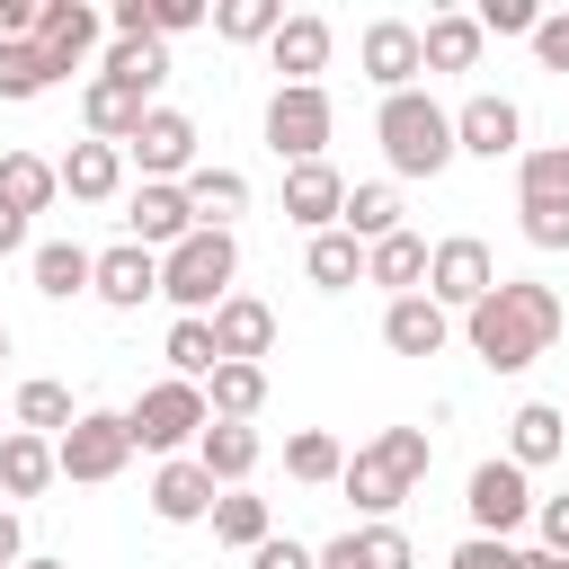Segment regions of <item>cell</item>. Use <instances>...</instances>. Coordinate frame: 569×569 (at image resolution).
I'll return each mask as SVG.
<instances>
[{"label":"cell","mask_w":569,"mask_h":569,"mask_svg":"<svg viewBox=\"0 0 569 569\" xmlns=\"http://www.w3.org/2000/svg\"><path fill=\"white\" fill-rule=\"evenodd\" d=\"M560 329H569V302H560L551 284H533V276H498L489 302L462 311V347H471L489 373H525V365H542V356L560 347Z\"/></svg>","instance_id":"obj_1"},{"label":"cell","mask_w":569,"mask_h":569,"mask_svg":"<svg viewBox=\"0 0 569 569\" xmlns=\"http://www.w3.org/2000/svg\"><path fill=\"white\" fill-rule=\"evenodd\" d=\"M427 462H436V436L427 427H382L373 445H356L347 453V498H356V516L365 525H391V507L400 498H418V480H427Z\"/></svg>","instance_id":"obj_2"},{"label":"cell","mask_w":569,"mask_h":569,"mask_svg":"<svg viewBox=\"0 0 569 569\" xmlns=\"http://www.w3.org/2000/svg\"><path fill=\"white\" fill-rule=\"evenodd\" d=\"M373 142H382V160H391V178H445L462 151H453V107H436L427 89H400V98H382V116H373Z\"/></svg>","instance_id":"obj_3"},{"label":"cell","mask_w":569,"mask_h":569,"mask_svg":"<svg viewBox=\"0 0 569 569\" xmlns=\"http://www.w3.org/2000/svg\"><path fill=\"white\" fill-rule=\"evenodd\" d=\"M231 276H240V240L231 231H187L160 258V302H178V320H213L231 302Z\"/></svg>","instance_id":"obj_4"},{"label":"cell","mask_w":569,"mask_h":569,"mask_svg":"<svg viewBox=\"0 0 569 569\" xmlns=\"http://www.w3.org/2000/svg\"><path fill=\"white\" fill-rule=\"evenodd\" d=\"M124 427H133V445L142 453H160V462H178V453H196V436L213 427V400H204V382H151L133 409H124Z\"/></svg>","instance_id":"obj_5"},{"label":"cell","mask_w":569,"mask_h":569,"mask_svg":"<svg viewBox=\"0 0 569 569\" xmlns=\"http://www.w3.org/2000/svg\"><path fill=\"white\" fill-rule=\"evenodd\" d=\"M329 133H338L329 89H320V80H311V89H284V80H276V98H267V151H276L284 169H302V160L329 151Z\"/></svg>","instance_id":"obj_6"},{"label":"cell","mask_w":569,"mask_h":569,"mask_svg":"<svg viewBox=\"0 0 569 569\" xmlns=\"http://www.w3.org/2000/svg\"><path fill=\"white\" fill-rule=\"evenodd\" d=\"M462 507H471V533H489V542H516L525 525H533V471H516L507 453H489L480 471H471V489H462Z\"/></svg>","instance_id":"obj_7"},{"label":"cell","mask_w":569,"mask_h":569,"mask_svg":"<svg viewBox=\"0 0 569 569\" xmlns=\"http://www.w3.org/2000/svg\"><path fill=\"white\" fill-rule=\"evenodd\" d=\"M53 462H62V480H116L124 462H133V427H124V409H80V427L53 445Z\"/></svg>","instance_id":"obj_8"},{"label":"cell","mask_w":569,"mask_h":569,"mask_svg":"<svg viewBox=\"0 0 569 569\" xmlns=\"http://www.w3.org/2000/svg\"><path fill=\"white\" fill-rule=\"evenodd\" d=\"M489 284H498V258H489V240H471V231H453V240H436V258H427V293L462 320V311H480L489 302Z\"/></svg>","instance_id":"obj_9"},{"label":"cell","mask_w":569,"mask_h":569,"mask_svg":"<svg viewBox=\"0 0 569 569\" xmlns=\"http://www.w3.org/2000/svg\"><path fill=\"white\" fill-rule=\"evenodd\" d=\"M124 160H142V187H187V169H196V116L151 107L142 133L124 142Z\"/></svg>","instance_id":"obj_10"},{"label":"cell","mask_w":569,"mask_h":569,"mask_svg":"<svg viewBox=\"0 0 569 569\" xmlns=\"http://www.w3.org/2000/svg\"><path fill=\"white\" fill-rule=\"evenodd\" d=\"M453 151H471V160H525V116H516V98H498V89L462 98V107H453Z\"/></svg>","instance_id":"obj_11"},{"label":"cell","mask_w":569,"mask_h":569,"mask_svg":"<svg viewBox=\"0 0 569 569\" xmlns=\"http://www.w3.org/2000/svg\"><path fill=\"white\" fill-rule=\"evenodd\" d=\"M356 62H365V80H373L382 98H400V89H418L427 44H418V27H409V18H373V27H365V44H356Z\"/></svg>","instance_id":"obj_12"},{"label":"cell","mask_w":569,"mask_h":569,"mask_svg":"<svg viewBox=\"0 0 569 569\" xmlns=\"http://www.w3.org/2000/svg\"><path fill=\"white\" fill-rule=\"evenodd\" d=\"M98 36H107V18H98L89 0H44V9H36V44H44L53 80H71V71L98 53Z\"/></svg>","instance_id":"obj_13"},{"label":"cell","mask_w":569,"mask_h":569,"mask_svg":"<svg viewBox=\"0 0 569 569\" xmlns=\"http://www.w3.org/2000/svg\"><path fill=\"white\" fill-rule=\"evenodd\" d=\"M187 231H196V204H187V187H133V196H124V240H142L151 258H169Z\"/></svg>","instance_id":"obj_14"},{"label":"cell","mask_w":569,"mask_h":569,"mask_svg":"<svg viewBox=\"0 0 569 569\" xmlns=\"http://www.w3.org/2000/svg\"><path fill=\"white\" fill-rule=\"evenodd\" d=\"M338 213H347V178L329 169V160H302V169H284V222L293 231H338Z\"/></svg>","instance_id":"obj_15"},{"label":"cell","mask_w":569,"mask_h":569,"mask_svg":"<svg viewBox=\"0 0 569 569\" xmlns=\"http://www.w3.org/2000/svg\"><path fill=\"white\" fill-rule=\"evenodd\" d=\"M151 107H160V98L124 89V80H107V71H98V80L80 89V124H89V142H116V151H124L133 133H142V116H151Z\"/></svg>","instance_id":"obj_16"},{"label":"cell","mask_w":569,"mask_h":569,"mask_svg":"<svg viewBox=\"0 0 569 569\" xmlns=\"http://www.w3.org/2000/svg\"><path fill=\"white\" fill-rule=\"evenodd\" d=\"M107 311H142L151 293H160V258L142 249V240H116V249H98V284H89Z\"/></svg>","instance_id":"obj_17"},{"label":"cell","mask_w":569,"mask_h":569,"mask_svg":"<svg viewBox=\"0 0 569 569\" xmlns=\"http://www.w3.org/2000/svg\"><path fill=\"white\" fill-rule=\"evenodd\" d=\"M445 338H453V311H445L436 293L382 302V347H391V356H445Z\"/></svg>","instance_id":"obj_18"},{"label":"cell","mask_w":569,"mask_h":569,"mask_svg":"<svg viewBox=\"0 0 569 569\" xmlns=\"http://www.w3.org/2000/svg\"><path fill=\"white\" fill-rule=\"evenodd\" d=\"M213 498H222V489H213V471H204L196 453H178V462L151 471V516H160V525H204Z\"/></svg>","instance_id":"obj_19"},{"label":"cell","mask_w":569,"mask_h":569,"mask_svg":"<svg viewBox=\"0 0 569 569\" xmlns=\"http://www.w3.org/2000/svg\"><path fill=\"white\" fill-rule=\"evenodd\" d=\"M569 453V409L560 400H525L516 418H507V462L516 471H542V462H560Z\"/></svg>","instance_id":"obj_20"},{"label":"cell","mask_w":569,"mask_h":569,"mask_svg":"<svg viewBox=\"0 0 569 569\" xmlns=\"http://www.w3.org/2000/svg\"><path fill=\"white\" fill-rule=\"evenodd\" d=\"M320 569H418V551L400 525H347L320 542Z\"/></svg>","instance_id":"obj_21"},{"label":"cell","mask_w":569,"mask_h":569,"mask_svg":"<svg viewBox=\"0 0 569 569\" xmlns=\"http://www.w3.org/2000/svg\"><path fill=\"white\" fill-rule=\"evenodd\" d=\"M267 62L284 71V89H311V80L329 71V18H311V9H302V18H284V27H276V44H267Z\"/></svg>","instance_id":"obj_22"},{"label":"cell","mask_w":569,"mask_h":569,"mask_svg":"<svg viewBox=\"0 0 569 569\" xmlns=\"http://www.w3.org/2000/svg\"><path fill=\"white\" fill-rule=\"evenodd\" d=\"M213 347H222V365H258V356L276 347V311H267L258 293H231V302L213 311Z\"/></svg>","instance_id":"obj_23"},{"label":"cell","mask_w":569,"mask_h":569,"mask_svg":"<svg viewBox=\"0 0 569 569\" xmlns=\"http://www.w3.org/2000/svg\"><path fill=\"white\" fill-rule=\"evenodd\" d=\"M53 169H62V196H71V204H107V196L124 187V151H116V142H71Z\"/></svg>","instance_id":"obj_24"},{"label":"cell","mask_w":569,"mask_h":569,"mask_svg":"<svg viewBox=\"0 0 569 569\" xmlns=\"http://www.w3.org/2000/svg\"><path fill=\"white\" fill-rule=\"evenodd\" d=\"M427 258H436V249H427L418 231H391V240L365 249V284H382L391 302H400V293H427Z\"/></svg>","instance_id":"obj_25"},{"label":"cell","mask_w":569,"mask_h":569,"mask_svg":"<svg viewBox=\"0 0 569 569\" xmlns=\"http://www.w3.org/2000/svg\"><path fill=\"white\" fill-rule=\"evenodd\" d=\"M187 204H196V231H231L240 213H249V178L240 169H187Z\"/></svg>","instance_id":"obj_26"},{"label":"cell","mask_w":569,"mask_h":569,"mask_svg":"<svg viewBox=\"0 0 569 569\" xmlns=\"http://www.w3.org/2000/svg\"><path fill=\"white\" fill-rule=\"evenodd\" d=\"M27 276H36V293H44V302H71V293H89V284H98V258H89L80 240H36Z\"/></svg>","instance_id":"obj_27"},{"label":"cell","mask_w":569,"mask_h":569,"mask_svg":"<svg viewBox=\"0 0 569 569\" xmlns=\"http://www.w3.org/2000/svg\"><path fill=\"white\" fill-rule=\"evenodd\" d=\"M258 453H267V445H258V427H231V418H213V427L196 436V462L213 471V489H240V480L258 471Z\"/></svg>","instance_id":"obj_28"},{"label":"cell","mask_w":569,"mask_h":569,"mask_svg":"<svg viewBox=\"0 0 569 569\" xmlns=\"http://www.w3.org/2000/svg\"><path fill=\"white\" fill-rule=\"evenodd\" d=\"M53 480H62L53 445H44V436H27V427H9V436H0V489H9V498H44Z\"/></svg>","instance_id":"obj_29"},{"label":"cell","mask_w":569,"mask_h":569,"mask_svg":"<svg viewBox=\"0 0 569 569\" xmlns=\"http://www.w3.org/2000/svg\"><path fill=\"white\" fill-rule=\"evenodd\" d=\"M418 44H427V71H471L489 36H480V18H471V9H445V18H427V27H418Z\"/></svg>","instance_id":"obj_30"},{"label":"cell","mask_w":569,"mask_h":569,"mask_svg":"<svg viewBox=\"0 0 569 569\" xmlns=\"http://www.w3.org/2000/svg\"><path fill=\"white\" fill-rule=\"evenodd\" d=\"M338 231H356L365 249H373V240H391V231H400V187H391V178H365V187H347V213H338Z\"/></svg>","instance_id":"obj_31"},{"label":"cell","mask_w":569,"mask_h":569,"mask_svg":"<svg viewBox=\"0 0 569 569\" xmlns=\"http://www.w3.org/2000/svg\"><path fill=\"white\" fill-rule=\"evenodd\" d=\"M302 276H311L320 293H347V284H365V240H356V231H320V240L302 249Z\"/></svg>","instance_id":"obj_32"},{"label":"cell","mask_w":569,"mask_h":569,"mask_svg":"<svg viewBox=\"0 0 569 569\" xmlns=\"http://www.w3.org/2000/svg\"><path fill=\"white\" fill-rule=\"evenodd\" d=\"M0 196L36 222V213L62 196V169H53V160H36V151H0Z\"/></svg>","instance_id":"obj_33"},{"label":"cell","mask_w":569,"mask_h":569,"mask_svg":"<svg viewBox=\"0 0 569 569\" xmlns=\"http://www.w3.org/2000/svg\"><path fill=\"white\" fill-rule=\"evenodd\" d=\"M98 71H107V80H124V89H142V98H151V89H160V80H169V44H160V36H116V44H107V62H98Z\"/></svg>","instance_id":"obj_34"},{"label":"cell","mask_w":569,"mask_h":569,"mask_svg":"<svg viewBox=\"0 0 569 569\" xmlns=\"http://www.w3.org/2000/svg\"><path fill=\"white\" fill-rule=\"evenodd\" d=\"M18 427H27V436H44V445H62V436L80 427V409H71V391H62V382H44V373H36V382H18Z\"/></svg>","instance_id":"obj_35"},{"label":"cell","mask_w":569,"mask_h":569,"mask_svg":"<svg viewBox=\"0 0 569 569\" xmlns=\"http://www.w3.org/2000/svg\"><path fill=\"white\" fill-rule=\"evenodd\" d=\"M284 471L302 489H329V480H347V445L329 427H302V436H284Z\"/></svg>","instance_id":"obj_36"},{"label":"cell","mask_w":569,"mask_h":569,"mask_svg":"<svg viewBox=\"0 0 569 569\" xmlns=\"http://www.w3.org/2000/svg\"><path fill=\"white\" fill-rule=\"evenodd\" d=\"M160 356H169V373H178V382H213V373H222L213 320H169V347H160Z\"/></svg>","instance_id":"obj_37"},{"label":"cell","mask_w":569,"mask_h":569,"mask_svg":"<svg viewBox=\"0 0 569 569\" xmlns=\"http://www.w3.org/2000/svg\"><path fill=\"white\" fill-rule=\"evenodd\" d=\"M204 400H213V418H231V427H249V418L267 409V365H222V373L204 382Z\"/></svg>","instance_id":"obj_38"},{"label":"cell","mask_w":569,"mask_h":569,"mask_svg":"<svg viewBox=\"0 0 569 569\" xmlns=\"http://www.w3.org/2000/svg\"><path fill=\"white\" fill-rule=\"evenodd\" d=\"M267 533H276L267 498H249V489H222V498H213V542H231V551H258Z\"/></svg>","instance_id":"obj_39"},{"label":"cell","mask_w":569,"mask_h":569,"mask_svg":"<svg viewBox=\"0 0 569 569\" xmlns=\"http://www.w3.org/2000/svg\"><path fill=\"white\" fill-rule=\"evenodd\" d=\"M276 27H284V0H222L213 9L222 44H276Z\"/></svg>","instance_id":"obj_40"},{"label":"cell","mask_w":569,"mask_h":569,"mask_svg":"<svg viewBox=\"0 0 569 569\" xmlns=\"http://www.w3.org/2000/svg\"><path fill=\"white\" fill-rule=\"evenodd\" d=\"M53 89V62H44V44L27 36V44H0V98L9 107H27V98H44Z\"/></svg>","instance_id":"obj_41"},{"label":"cell","mask_w":569,"mask_h":569,"mask_svg":"<svg viewBox=\"0 0 569 569\" xmlns=\"http://www.w3.org/2000/svg\"><path fill=\"white\" fill-rule=\"evenodd\" d=\"M516 196H569V142H533L516 160Z\"/></svg>","instance_id":"obj_42"},{"label":"cell","mask_w":569,"mask_h":569,"mask_svg":"<svg viewBox=\"0 0 569 569\" xmlns=\"http://www.w3.org/2000/svg\"><path fill=\"white\" fill-rule=\"evenodd\" d=\"M516 222L533 249H569V196H516Z\"/></svg>","instance_id":"obj_43"},{"label":"cell","mask_w":569,"mask_h":569,"mask_svg":"<svg viewBox=\"0 0 569 569\" xmlns=\"http://www.w3.org/2000/svg\"><path fill=\"white\" fill-rule=\"evenodd\" d=\"M445 569H533V551H516V542H489V533H462Z\"/></svg>","instance_id":"obj_44"},{"label":"cell","mask_w":569,"mask_h":569,"mask_svg":"<svg viewBox=\"0 0 569 569\" xmlns=\"http://www.w3.org/2000/svg\"><path fill=\"white\" fill-rule=\"evenodd\" d=\"M471 18H480V36H525V44H533V27H542L533 0H480Z\"/></svg>","instance_id":"obj_45"},{"label":"cell","mask_w":569,"mask_h":569,"mask_svg":"<svg viewBox=\"0 0 569 569\" xmlns=\"http://www.w3.org/2000/svg\"><path fill=\"white\" fill-rule=\"evenodd\" d=\"M249 569H320V551H311V542H293V533H267V542L249 551Z\"/></svg>","instance_id":"obj_46"},{"label":"cell","mask_w":569,"mask_h":569,"mask_svg":"<svg viewBox=\"0 0 569 569\" xmlns=\"http://www.w3.org/2000/svg\"><path fill=\"white\" fill-rule=\"evenodd\" d=\"M533 62H542V71H569V9H551V18L533 27Z\"/></svg>","instance_id":"obj_47"},{"label":"cell","mask_w":569,"mask_h":569,"mask_svg":"<svg viewBox=\"0 0 569 569\" xmlns=\"http://www.w3.org/2000/svg\"><path fill=\"white\" fill-rule=\"evenodd\" d=\"M204 18H213L204 0H151V27H160V44H169V36H187V27H204Z\"/></svg>","instance_id":"obj_48"},{"label":"cell","mask_w":569,"mask_h":569,"mask_svg":"<svg viewBox=\"0 0 569 569\" xmlns=\"http://www.w3.org/2000/svg\"><path fill=\"white\" fill-rule=\"evenodd\" d=\"M533 533H542V551H560V560H569V489L533 507Z\"/></svg>","instance_id":"obj_49"},{"label":"cell","mask_w":569,"mask_h":569,"mask_svg":"<svg viewBox=\"0 0 569 569\" xmlns=\"http://www.w3.org/2000/svg\"><path fill=\"white\" fill-rule=\"evenodd\" d=\"M27 560V525H18V507H0V569H18Z\"/></svg>","instance_id":"obj_50"},{"label":"cell","mask_w":569,"mask_h":569,"mask_svg":"<svg viewBox=\"0 0 569 569\" xmlns=\"http://www.w3.org/2000/svg\"><path fill=\"white\" fill-rule=\"evenodd\" d=\"M9 249H27V213L0 196V258H9Z\"/></svg>","instance_id":"obj_51"},{"label":"cell","mask_w":569,"mask_h":569,"mask_svg":"<svg viewBox=\"0 0 569 569\" xmlns=\"http://www.w3.org/2000/svg\"><path fill=\"white\" fill-rule=\"evenodd\" d=\"M533 569H569V560H560V551H533Z\"/></svg>","instance_id":"obj_52"},{"label":"cell","mask_w":569,"mask_h":569,"mask_svg":"<svg viewBox=\"0 0 569 569\" xmlns=\"http://www.w3.org/2000/svg\"><path fill=\"white\" fill-rule=\"evenodd\" d=\"M18 569H62V560H44V551H27V560H18Z\"/></svg>","instance_id":"obj_53"},{"label":"cell","mask_w":569,"mask_h":569,"mask_svg":"<svg viewBox=\"0 0 569 569\" xmlns=\"http://www.w3.org/2000/svg\"><path fill=\"white\" fill-rule=\"evenodd\" d=\"M0 365H9V329H0Z\"/></svg>","instance_id":"obj_54"}]
</instances>
